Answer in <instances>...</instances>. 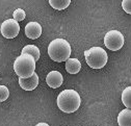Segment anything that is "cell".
<instances>
[{"mask_svg": "<svg viewBox=\"0 0 131 126\" xmlns=\"http://www.w3.org/2000/svg\"><path fill=\"white\" fill-rule=\"evenodd\" d=\"M56 103L61 112L66 114H71L79 108L81 104V98L79 94L74 90H63L57 96Z\"/></svg>", "mask_w": 131, "mask_h": 126, "instance_id": "1", "label": "cell"}, {"mask_svg": "<svg viewBox=\"0 0 131 126\" xmlns=\"http://www.w3.org/2000/svg\"><path fill=\"white\" fill-rule=\"evenodd\" d=\"M71 45L64 39H54L48 47V54L54 61L61 62L70 58Z\"/></svg>", "mask_w": 131, "mask_h": 126, "instance_id": "2", "label": "cell"}, {"mask_svg": "<svg viewBox=\"0 0 131 126\" xmlns=\"http://www.w3.org/2000/svg\"><path fill=\"white\" fill-rule=\"evenodd\" d=\"M14 70L19 77L28 78L32 76L36 70V59L32 55L23 54L19 55L14 62Z\"/></svg>", "mask_w": 131, "mask_h": 126, "instance_id": "3", "label": "cell"}, {"mask_svg": "<svg viewBox=\"0 0 131 126\" xmlns=\"http://www.w3.org/2000/svg\"><path fill=\"white\" fill-rule=\"evenodd\" d=\"M84 57L86 64L93 69L103 68L108 60L106 51L101 47H92L84 51Z\"/></svg>", "mask_w": 131, "mask_h": 126, "instance_id": "4", "label": "cell"}, {"mask_svg": "<svg viewBox=\"0 0 131 126\" xmlns=\"http://www.w3.org/2000/svg\"><path fill=\"white\" fill-rule=\"evenodd\" d=\"M125 38L119 30H109L104 37V45L111 51L120 50L124 46Z\"/></svg>", "mask_w": 131, "mask_h": 126, "instance_id": "5", "label": "cell"}, {"mask_svg": "<svg viewBox=\"0 0 131 126\" xmlns=\"http://www.w3.org/2000/svg\"><path fill=\"white\" fill-rule=\"evenodd\" d=\"M1 35L6 39H14L19 35L20 31V25L18 21L15 19H7L4 22H2L1 27H0Z\"/></svg>", "mask_w": 131, "mask_h": 126, "instance_id": "6", "label": "cell"}, {"mask_svg": "<svg viewBox=\"0 0 131 126\" xmlns=\"http://www.w3.org/2000/svg\"><path fill=\"white\" fill-rule=\"evenodd\" d=\"M19 85L25 91H34L39 85V76L35 72L32 74V76H30L28 78L19 77Z\"/></svg>", "mask_w": 131, "mask_h": 126, "instance_id": "7", "label": "cell"}, {"mask_svg": "<svg viewBox=\"0 0 131 126\" xmlns=\"http://www.w3.org/2000/svg\"><path fill=\"white\" fill-rule=\"evenodd\" d=\"M42 35V26L38 22H29L25 26V36L28 39L36 40Z\"/></svg>", "mask_w": 131, "mask_h": 126, "instance_id": "8", "label": "cell"}, {"mask_svg": "<svg viewBox=\"0 0 131 126\" xmlns=\"http://www.w3.org/2000/svg\"><path fill=\"white\" fill-rule=\"evenodd\" d=\"M63 77L58 71H51L46 76V82L47 85L52 88V89H57L62 85Z\"/></svg>", "mask_w": 131, "mask_h": 126, "instance_id": "9", "label": "cell"}, {"mask_svg": "<svg viewBox=\"0 0 131 126\" xmlns=\"http://www.w3.org/2000/svg\"><path fill=\"white\" fill-rule=\"evenodd\" d=\"M119 126H131V108H125L118 116Z\"/></svg>", "mask_w": 131, "mask_h": 126, "instance_id": "10", "label": "cell"}, {"mask_svg": "<svg viewBox=\"0 0 131 126\" xmlns=\"http://www.w3.org/2000/svg\"><path fill=\"white\" fill-rule=\"evenodd\" d=\"M81 69V64L77 58H69L66 60V70L70 74H77Z\"/></svg>", "mask_w": 131, "mask_h": 126, "instance_id": "11", "label": "cell"}, {"mask_svg": "<svg viewBox=\"0 0 131 126\" xmlns=\"http://www.w3.org/2000/svg\"><path fill=\"white\" fill-rule=\"evenodd\" d=\"M22 53H23V54L32 55V56L35 57L36 61L39 60L40 55H41V52H40L39 47H37L36 45H27V46H25L24 48L22 49Z\"/></svg>", "mask_w": 131, "mask_h": 126, "instance_id": "12", "label": "cell"}, {"mask_svg": "<svg viewBox=\"0 0 131 126\" xmlns=\"http://www.w3.org/2000/svg\"><path fill=\"white\" fill-rule=\"evenodd\" d=\"M71 3V0H49V4H50L54 9L62 10L67 8Z\"/></svg>", "mask_w": 131, "mask_h": 126, "instance_id": "13", "label": "cell"}, {"mask_svg": "<svg viewBox=\"0 0 131 126\" xmlns=\"http://www.w3.org/2000/svg\"><path fill=\"white\" fill-rule=\"evenodd\" d=\"M122 102L127 108H131V87H127L122 92Z\"/></svg>", "mask_w": 131, "mask_h": 126, "instance_id": "14", "label": "cell"}, {"mask_svg": "<svg viewBox=\"0 0 131 126\" xmlns=\"http://www.w3.org/2000/svg\"><path fill=\"white\" fill-rule=\"evenodd\" d=\"M13 15H14V19L16 21H23L25 19V17H26V14L22 8H17L14 12Z\"/></svg>", "mask_w": 131, "mask_h": 126, "instance_id": "15", "label": "cell"}, {"mask_svg": "<svg viewBox=\"0 0 131 126\" xmlns=\"http://www.w3.org/2000/svg\"><path fill=\"white\" fill-rule=\"evenodd\" d=\"M9 96V91L5 86H0V102L5 101Z\"/></svg>", "mask_w": 131, "mask_h": 126, "instance_id": "16", "label": "cell"}, {"mask_svg": "<svg viewBox=\"0 0 131 126\" xmlns=\"http://www.w3.org/2000/svg\"><path fill=\"white\" fill-rule=\"evenodd\" d=\"M122 7L127 14L131 15V0H123L122 1Z\"/></svg>", "mask_w": 131, "mask_h": 126, "instance_id": "17", "label": "cell"}, {"mask_svg": "<svg viewBox=\"0 0 131 126\" xmlns=\"http://www.w3.org/2000/svg\"><path fill=\"white\" fill-rule=\"evenodd\" d=\"M36 126H49V124H47V123H43V122H41V123H38Z\"/></svg>", "mask_w": 131, "mask_h": 126, "instance_id": "18", "label": "cell"}]
</instances>
